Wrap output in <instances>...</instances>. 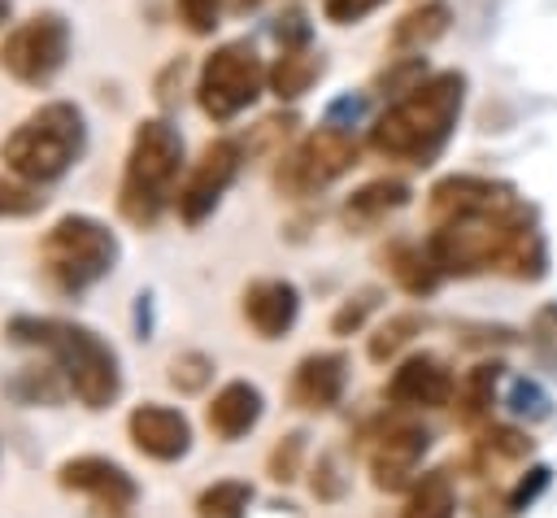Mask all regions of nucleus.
Wrapping results in <instances>:
<instances>
[{"instance_id":"1","label":"nucleus","mask_w":557,"mask_h":518,"mask_svg":"<svg viewBox=\"0 0 557 518\" xmlns=\"http://www.w3.org/2000/svg\"><path fill=\"white\" fill-rule=\"evenodd\" d=\"M4 335L9 344L39 348L61 370L70 396L83 409H109L122 396V361L100 331L52 313H17L4 322Z\"/></svg>"},{"instance_id":"2","label":"nucleus","mask_w":557,"mask_h":518,"mask_svg":"<svg viewBox=\"0 0 557 518\" xmlns=\"http://www.w3.org/2000/svg\"><path fill=\"white\" fill-rule=\"evenodd\" d=\"M466 100V74L444 70L431 74L422 83H413L374 126H370V148L379 157L392 161H409V165H426L440 157V148L448 144L457 113Z\"/></svg>"},{"instance_id":"3","label":"nucleus","mask_w":557,"mask_h":518,"mask_svg":"<svg viewBox=\"0 0 557 518\" xmlns=\"http://www.w3.org/2000/svg\"><path fill=\"white\" fill-rule=\"evenodd\" d=\"M178 170H183V135L165 118H148L135 126L122 183H117V209L135 226H152L170 200L178 196Z\"/></svg>"},{"instance_id":"4","label":"nucleus","mask_w":557,"mask_h":518,"mask_svg":"<svg viewBox=\"0 0 557 518\" xmlns=\"http://www.w3.org/2000/svg\"><path fill=\"white\" fill-rule=\"evenodd\" d=\"M87 148V122L83 109L70 100H52L39 104L26 122L13 126V135L0 144V161L9 174L26 178V183H52L61 178Z\"/></svg>"},{"instance_id":"5","label":"nucleus","mask_w":557,"mask_h":518,"mask_svg":"<svg viewBox=\"0 0 557 518\" xmlns=\"http://www.w3.org/2000/svg\"><path fill=\"white\" fill-rule=\"evenodd\" d=\"M117 235L100 218L65 213L39 239V270L57 292L78 296L117 266Z\"/></svg>"},{"instance_id":"6","label":"nucleus","mask_w":557,"mask_h":518,"mask_svg":"<svg viewBox=\"0 0 557 518\" xmlns=\"http://www.w3.org/2000/svg\"><path fill=\"white\" fill-rule=\"evenodd\" d=\"M261 83H265L261 57L252 52V44L235 39V44H222V48H213L205 57L200 83H196V100L213 122H231L261 96Z\"/></svg>"},{"instance_id":"7","label":"nucleus","mask_w":557,"mask_h":518,"mask_svg":"<svg viewBox=\"0 0 557 518\" xmlns=\"http://www.w3.org/2000/svg\"><path fill=\"white\" fill-rule=\"evenodd\" d=\"M70 52V26L61 13H35L22 26H13L0 44V70L26 87H44L57 78Z\"/></svg>"},{"instance_id":"8","label":"nucleus","mask_w":557,"mask_h":518,"mask_svg":"<svg viewBox=\"0 0 557 518\" xmlns=\"http://www.w3.org/2000/svg\"><path fill=\"white\" fill-rule=\"evenodd\" d=\"M357 161V139L344 126H322L313 135H305L278 165L274 183L287 196H313L322 187H331L339 174H348Z\"/></svg>"},{"instance_id":"9","label":"nucleus","mask_w":557,"mask_h":518,"mask_svg":"<svg viewBox=\"0 0 557 518\" xmlns=\"http://www.w3.org/2000/svg\"><path fill=\"white\" fill-rule=\"evenodd\" d=\"M239 161H244V152H239L235 139L205 144V152L191 161V170H187V178H183V187L174 196V209H178V218L187 226H200L218 209V200L226 196V187L239 174Z\"/></svg>"},{"instance_id":"10","label":"nucleus","mask_w":557,"mask_h":518,"mask_svg":"<svg viewBox=\"0 0 557 518\" xmlns=\"http://www.w3.org/2000/svg\"><path fill=\"white\" fill-rule=\"evenodd\" d=\"M57 483L65 492H78L87 501H96L100 509L109 514H126L135 501H139V483L126 474V466L109 461V457H96V453H83V457H65L57 466Z\"/></svg>"},{"instance_id":"11","label":"nucleus","mask_w":557,"mask_h":518,"mask_svg":"<svg viewBox=\"0 0 557 518\" xmlns=\"http://www.w3.org/2000/svg\"><path fill=\"white\" fill-rule=\"evenodd\" d=\"M426 444H431L426 427H418V422H383L366 444V461H370L374 488H383V492L405 488L409 474L418 470Z\"/></svg>"},{"instance_id":"12","label":"nucleus","mask_w":557,"mask_h":518,"mask_svg":"<svg viewBox=\"0 0 557 518\" xmlns=\"http://www.w3.org/2000/svg\"><path fill=\"white\" fill-rule=\"evenodd\" d=\"M126 435L152 461H178L191 448V422H187V414L174 409V405H161V400L135 405L131 418H126Z\"/></svg>"},{"instance_id":"13","label":"nucleus","mask_w":557,"mask_h":518,"mask_svg":"<svg viewBox=\"0 0 557 518\" xmlns=\"http://www.w3.org/2000/svg\"><path fill=\"white\" fill-rule=\"evenodd\" d=\"M448 396H453V374L431 353L405 357L387 379V400L400 409H440L448 405Z\"/></svg>"},{"instance_id":"14","label":"nucleus","mask_w":557,"mask_h":518,"mask_svg":"<svg viewBox=\"0 0 557 518\" xmlns=\"http://www.w3.org/2000/svg\"><path fill=\"white\" fill-rule=\"evenodd\" d=\"M344 383H348V357L344 353H309L296 361L287 396L296 409H331V405H339Z\"/></svg>"},{"instance_id":"15","label":"nucleus","mask_w":557,"mask_h":518,"mask_svg":"<svg viewBox=\"0 0 557 518\" xmlns=\"http://www.w3.org/2000/svg\"><path fill=\"white\" fill-rule=\"evenodd\" d=\"M300 313V292L287 279H257L244 287V322L261 335V340H278L292 331Z\"/></svg>"},{"instance_id":"16","label":"nucleus","mask_w":557,"mask_h":518,"mask_svg":"<svg viewBox=\"0 0 557 518\" xmlns=\"http://www.w3.org/2000/svg\"><path fill=\"white\" fill-rule=\"evenodd\" d=\"M261 387L248 383V379H231L213 392L209 409H205V422L218 440H244L257 422H261Z\"/></svg>"},{"instance_id":"17","label":"nucleus","mask_w":557,"mask_h":518,"mask_svg":"<svg viewBox=\"0 0 557 518\" xmlns=\"http://www.w3.org/2000/svg\"><path fill=\"white\" fill-rule=\"evenodd\" d=\"M505 192L500 183H487V178H470V174H453L444 183L431 187V213L435 222L440 218H453V213H474V209H492V205H505Z\"/></svg>"},{"instance_id":"18","label":"nucleus","mask_w":557,"mask_h":518,"mask_svg":"<svg viewBox=\"0 0 557 518\" xmlns=\"http://www.w3.org/2000/svg\"><path fill=\"white\" fill-rule=\"evenodd\" d=\"M405 205H409V183H400V178H374V183H366V187H357L348 196L344 222L352 231H374L387 213H396Z\"/></svg>"},{"instance_id":"19","label":"nucleus","mask_w":557,"mask_h":518,"mask_svg":"<svg viewBox=\"0 0 557 518\" xmlns=\"http://www.w3.org/2000/svg\"><path fill=\"white\" fill-rule=\"evenodd\" d=\"M318 74H322V57L313 48H305V44L300 48H283V57L270 70V91L278 100H296L318 83Z\"/></svg>"},{"instance_id":"20","label":"nucleus","mask_w":557,"mask_h":518,"mask_svg":"<svg viewBox=\"0 0 557 518\" xmlns=\"http://www.w3.org/2000/svg\"><path fill=\"white\" fill-rule=\"evenodd\" d=\"M448 4H440V0H431V4H418V9H409L396 26H392V44L400 48V52H422L426 44H435L444 30H448Z\"/></svg>"},{"instance_id":"21","label":"nucleus","mask_w":557,"mask_h":518,"mask_svg":"<svg viewBox=\"0 0 557 518\" xmlns=\"http://www.w3.org/2000/svg\"><path fill=\"white\" fill-rule=\"evenodd\" d=\"M387 270H392V279H396L409 296H426V292L440 283V274H444V270L435 266L431 248H418V244H392Z\"/></svg>"},{"instance_id":"22","label":"nucleus","mask_w":557,"mask_h":518,"mask_svg":"<svg viewBox=\"0 0 557 518\" xmlns=\"http://www.w3.org/2000/svg\"><path fill=\"white\" fill-rule=\"evenodd\" d=\"M457 514V496L444 470H431L413 483L409 501H405V518H453Z\"/></svg>"},{"instance_id":"23","label":"nucleus","mask_w":557,"mask_h":518,"mask_svg":"<svg viewBox=\"0 0 557 518\" xmlns=\"http://www.w3.org/2000/svg\"><path fill=\"white\" fill-rule=\"evenodd\" d=\"M248 505H252V488L239 479H222L196 496V518H248Z\"/></svg>"},{"instance_id":"24","label":"nucleus","mask_w":557,"mask_h":518,"mask_svg":"<svg viewBox=\"0 0 557 518\" xmlns=\"http://www.w3.org/2000/svg\"><path fill=\"white\" fill-rule=\"evenodd\" d=\"M422 331V318L418 313H392L374 335H370V361H387V357H396L413 335Z\"/></svg>"},{"instance_id":"25","label":"nucleus","mask_w":557,"mask_h":518,"mask_svg":"<svg viewBox=\"0 0 557 518\" xmlns=\"http://www.w3.org/2000/svg\"><path fill=\"white\" fill-rule=\"evenodd\" d=\"M44 209V196L35 192V183H26V178H4L0 174V218H30V213H39Z\"/></svg>"},{"instance_id":"26","label":"nucleus","mask_w":557,"mask_h":518,"mask_svg":"<svg viewBox=\"0 0 557 518\" xmlns=\"http://www.w3.org/2000/svg\"><path fill=\"white\" fill-rule=\"evenodd\" d=\"M213 379V357L209 353H178L174 361H170V383L178 387V392H200L205 383Z\"/></svg>"},{"instance_id":"27","label":"nucleus","mask_w":557,"mask_h":518,"mask_svg":"<svg viewBox=\"0 0 557 518\" xmlns=\"http://www.w3.org/2000/svg\"><path fill=\"white\" fill-rule=\"evenodd\" d=\"M496 374H500V366H474V370L466 374V383H461V414H466V418L487 414V405H492V387H496Z\"/></svg>"},{"instance_id":"28","label":"nucleus","mask_w":557,"mask_h":518,"mask_svg":"<svg viewBox=\"0 0 557 518\" xmlns=\"http://www.w3.org/2000/svg\"><path fill=\"white\" fill-rule=\"evenodd\" d=\"M300 457H305V431L283 435V440L270 448V479H274V483H292V479L300 474Z\"/></svg>"},{"instance_id":"29","label":"nucleus","mask_w":557,"mask_h":518,"mask_svg":"<svg viewBox=\"0 0 557 518\" xmlns=\"http://www.w3.org/2000/svg\"><path fill=\"white\" fill-rule=\"evenodd\" d=\"M374 305H379V292H374V287H366V292L348 296V300L335 309L331 331H335V335H352V331H361V322H366V313H370Z\"/></svg>"},{"instance_id":"30","label":"nucleus","mask_w":557,"mask_h":518,"mask_svg":"<svg viewBox=\"0 0 557 518\" xmlns=\"http://www.w3.org/2000/svg\"><path fill=\"white\" fill-rule=\"evenodd\" d=\"M509 409H513L518 418L535 422V418H548V396H544V387H540V383L518 379V383L509 387Z\"/></svg>"},{"instance_id":"31","label":"nucleus","mask_w":557,"mask_h":518,"mask_svg":"<svg viewBox=\"0 0 557 518\" xmlns=\"http://www.w3.org/2000/svg\"><path fill=\"white\" fill-rule=\"evenodd\" d=\"M218 9L222 0H178V17L191 35H209L218 26Z\"/></svg>"},{"instance_id":"32","label":"nucleus","mask_w":557,"mask_h":518,"mask_svg":"<svg viewBox=\"0 0 557 518\" xmlns=\"http://www.w3.org/2000/svg\"><path fill=\"white\" fill-rule=\"evenodd\" d=\"M313 496H318V501H335V496H344V479H339V466H335L331 453L318 457V466H313Z\"/></svg>"},{"instance_id":"33","label":"nucleus","mask_w":557,"mask_h":518,"mask_svg":"<svg viewBox=\"0 0 557 518\" xmlns=\"http://www.w3.org/2000/svg\"><path fill=\"white\" fill-rule=\"evenodd\" d=\"M379 4H383V0H326V17L339 22V26H348V22L366 17V13H374Z\"/></svg>"},{"instance_id":"34","label":"nucleus","mask_w":557,"mask_h":518,"mask_svg":"<svg viewBox=\"0 0 557 518\" xmlns=\"http://www.w3.org/2000/svg\"><path fill=\"white\" fill-rule=\"evenodd\" d=\"M531 444L518 435V431H496V435H487L483 440V453H496V457H522Z\"/></svg>"},{"instance_id":"35","label":"nucleus","mask_w":557,"mask_h":518,"mask_svg":"<svg viewBox=\"0 0 557 518\" xmlns=\"http://www.w3.org/2000/svg\"><path fill=\"white\" fill-rule=\"evenodd\" d=\"M544 483H548V470H544V466H535V470H531V479H522V483H518V492H513V509L531 505V501H535V492H540Z\"/></svg>"},{"instance_id":"36","label":"nucleus","mask_w":557,"mask_h":518,"mask_svg":"<svg viewBox=\"0 0 557 518\" xmlns=\"http://www.w3.org/2000/svg\"><path fill=\"white\" fill-rule=\"evenodd\" d=\"M4 13H9V0H0V22H4Z\"/></svg>"}]
</instances>
